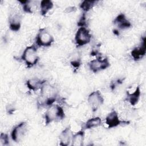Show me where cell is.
<instances>
[{
	"mask_svg": "<svg viewBox=\"0 0 146 146\" xmlns=\"http://www.w3.org/2000/svg\"><path fill=\"white\" fill-rule=\"evenodd\" d=\"M58 96V91L55 87L47 81L40 89L38 104L40 107H49L54 104Z\"/></svg>",
	"mask_w": 146,
	"mask_h": 146,
	"instance_id": "obj_1",
	"label": "cell"
},
{
	"mask_svg": "<svg viewBox=\"0 0 146 146\" xmlns=\"http://www.w3.org/2000/svg\"><path fill=\"white\" fill-rule=\"evenodd\" d=\"M65 117L63 108L58 104H52L48 107L44 115L45 125H48L54 121H60Z\"/></svg>",
	"mask_w": 146,
	"mask_h": 146,
	"instance_id": "obj_2",
	"label": "cell"
},
{
	"mask_svg": "<svg viewBox=\"0 0 146 146\" xmlns=\"http://www.w3.org/2000/svg\"><path fill=\"white\" fill-rule=\"evenodd\" d=\"M21 59L28 68L35 66L39 60L36 45L33 44L26 47L22 54Z\"/></svg>",
	"mask_w": 146,
	"mask_h": 146,
	"instance_id": "obj_3",
	"label": "cell"
},
{
	"mask_svg": "<svg viewBox=\"0 0 146 146\" xmlns=\"http://www.w3.org/2000/svg\"><path fill=\"white\" fill-rule=\"evenodd\" d=\"M35 42L38 47H48L54 43V38L46 28H41L36 35Z\"/></svg>",
	"mask_w": 146,
	"mask_h": 146,
	"instance_id": "obj_4",
	"label": "cell"
},
{
	"mask_svg": "<svg viewBox=\"0 0 146 146\" xmlns=\"http://www.w3.org/2000/svg\"><path fill=\"white\" fill-rule=\"evenodd\" d=\"M75 43L79 47L88 44L91 40V34L86 26L79 27L75 35Z\"/></svg>",
	"mask_w": 146,
	"mask_h": 146,
	"instance_id": "obj_5",
	"label": "cell"
},
{
	"mask_svg": "<svg viewBox=\"0 0 146 146\" xmlns=\"http://www.w3.org/2000/svg\"><path fill=\"white\" fill-rule=\"evenodd\" d=\"M90 70L94 73L104 70L110 66V62L107 58L96 56L95 59L90 60L88 63Z\"/></svg>",
	"mask_w": 146,
	"mask_h": 146,
	"instance_id": "obj_6",
	"label": "cell"
},
{
	"mask_svg": "<svg viewBox=\"0 0 146 146\" xmlns=\"http://www.w3.org/2000/svg\"><path fill=\"white\" fill-rule=\"evenodd\" d=\"M27 131V125L25 121H22L15 125L12 129L10 136L12 140L15 143L21 142L25 136Z\"/></svg>",
	"mask_w": 146,
	"mask_h": 146,
	"instance_id": "obj_7",
	"label": "cell"
},
{
	"mask_svg": "<svg viewBox=\"0 0 146 146\" xmlns=\"http://www.w3.org/2000/svg\"><path fill=\"white\" fill-rule=\"evenodd\" d=\"M104 101V98L99 90L92 92L87 98L88 103L93 112H96L103 104Z\"/></svg>",
	"mask_w": 146,
	"mask_h": 146,
	"instance_id": "obj_8",
	"label": "cell"
},
{
	"mask_svg": "<svg viewBox=\"0 0 146 146\" xmlns=\"http://www.w3.org/2000/svg\"><path fill=\"white\" fill-rule=\"evenodd\" d=\"M22 17L18 13L14 12L11 14L9 17V26L13 31H18L21 27Z\"/></svg>",
	"mask_w": 146,
	"mask_h": 146,
	"instance_id": "obj_9",
	"label": "cell"
},
{
	"mask_svg": "<svg viewBox=\"0 0 146 146\" xmlns=\"http://www.w3.org/2000/svg\"><path fill=\"white\" fill-rule=\"evenodd\" d=\"M146 54V44L145 37L144 36L141 39V44L139 46L135 47L131 52V55L132 59L135 61H138L145 55Z\"/></svg>",
	"mask_w": 146,
	"mask_h": 146,
	"instance_id": "obj_10",
	"label": "cell"
},
{
	"mask_svg": "<svg viewBox=\"0 0 146 146\" xmlns=\"http://www.w3.org/2000/svg\"><path fill=\"white\" fill-rule=\"evenodd\" d=\"M73 134L70 125L66 127L59 134V144L62 146H68L71 145Z\"/></svg>",
	"mask_w": 146,
	"mask_h": 146,
	"instance_id": "obj_11",
	"label": "cell"
},
{
	"mask_svg": "<svg viewBox=\"0 0 146 146\" xmlns=\"http://www.w3.org/2000/svg\"><path fill=\"white\" fill-rule=\"evenodd\" d=\"M105 123L109 128L117 127L122 123L117 112L115 110L111 111L108 113L105 119Z\"/></svg>",
	"mask_w": 146,
	"mask_h": 146,
	"instance_id": "obj_12",
	"label": "cell"
},
{
	"mask_svg": "<svg viewBox=\"0 0 146 146\" xmlns=\"http://www.w3.org/2000/svg\"><path fill=\"white\" fill-rule=\"evenodd\" d=\"M113 23L121 30L128 29L132 26L131 22L123 13H120L115 17L113 20Z\"/></svg>",
	"mask_w": 146,
	"mask_h": 146,
	"instance_id": "obj_13",
	"label": "cell"
},
{
	"mask_svg": "<svg viewBox=\"0 0 146 146\" xmlns=\"http://www.w3.org/2000/svg\"><path fill=\"white\" fill-rule=\"evenodd\" d=\"M46 82V80H42L38 78H32L26 81V85L30 91H35L40 90Z\"/></svg>",
	"mask_w": 146,
	"mask_h": 146,
	"instance_id": "obj_14",
	"label": "cell"
},
{
	"mask_svg": "<svg viewBox=\"0 0 146 146\" xmlns=\"http://www.w3.org/2000/svg\"><path fill=\"white\" fill-rule=\"evenodd\" d=\"M85 137V130L82 128L80 130L73 134L71 145L82 146L84 144Z\"/></svg>",
	"mask_w": 146,
	"mask_h": 146,
	"instance_id": "obj_15",
	"label": "cell"
},
{
	"mask_svg": "<svg viewBox=\"0 0 146 146\" xmlns=\"http://www.w3.org/2000/svg\"><path fill=\"white\" fill-rule=\"evenodd\" d=\"M127 100L129 104L133 106L136 105L139 101L141 95V90L140 86H137L134 91L131 93L127 92Z\"/></svg>",
	"mask_w": 146,
	"mask_h": 146,
	"instance_id": "obj_16",
	"label": "cell"
},
{
	"mask_svg": "<svg viewBox=\"0 0 146 146\" xmlns=\"http://www.w3.org/2000/svg\"><path fill=\"white\" fill-rule=\"evenodd\" d=\"M102 124V119L99 116L93 117L88 119L83 124L82 128L84 130L96 128Z\"/></svg>",
	"mask_w": 146,
	"mask_h": 146,
	"instance_id": "obj_17",
	"label": "cell"
},
{
	"mask_svg": "<svg viewBox=\"0 0 146 146\" xmlns=\"http://www.w3.org/2000/svg\"><path fill=\"white\" fill-rule=\"evenodd\" d=\"M54 7V3L52 1L50 0H42L40 2L39 7L40 14L43 16H45L50 10H51Z\"/></svg>",
	"mask_w": 146,
	"mask_h": 146,
	"instance_id": "obj_18",
	"label": "cell"
},
{
	"mask_svg": "<svg viewBox=\"0 0 146 146\" xmlns=\"http://www.w3.org/2000/svg\"><path fill=\"white\" fill-rule=\"evenodd\" d=\"M19 3H21L22 7V9L25 13L32 14L34 11V2L33 1H19Z\"/></svg>",
	"mask_w": 146,
	"mask_h": 146,
	"instance_id": "obj_19",
	"label": "cell"
},
{
	"mask_svg": "<svg viewBox=\"0 0 146 146\" xmlns=\"http://www.w3.org/2000/svg\"><path fill=\"white\" fill-rule=\"evenodd\" d=\"M98 2L96 1H83L80 4V8L83 11V13H86L90 11Z\"/></svg>",
	"mask_w": 146,
	"mask_h": 146,
	"instance_id": "obj_20",
	"label": "cell"
},
{
	"mask_svg": "<svg viewBox=\"0 0 146 146\" xmlns=\"http://www.w3.org/2000/svg\"><path fill=\"white\" fill-rule=\"evenodd\" d=\"M70 64L75 70L79 69L82 64L80 56L78 54H76V55L73 56L70 60Z\"/></svg>",
	"mask_w": 146,
	"mask_h": 146,
	"instance_id": "obj_21",
	"label": "cell"
},
{
	"mask_svg": "<svg viewBox=\"0 0 146 146\" xmlns=\"http://www.w3.org/2000/svg\"><path fill=\"white\" fill-rule=\"evenodd\" d=\"M123 81H124V79L121 78H119L116 80L112 81L110 84V87L111 91H114L118 86L120 85L123 83Z\"/></svg>",
	"mask_w": 146,
	"mask_h": 146,
	"instance_id": "obj_22",
	"label": "cell"
},
{
	"mask_svg": "<svg viewBox=\"0 0 146 146\" xmlns=\"http://www.w3.org/2000/svg\"><path fill=\"white\" fill-rule=\"evenodd\" d=\"M0 142L2 145H7L9 143V137L8 135L2 132L0 135Z\"/></svg>",
	"mask_w": 146,
	"mask_h": 146,
	"instance_id": "obj_23",
	"label": "cell"
},
{
	"mask_svg": "<svg viewBox=\"0 0 146 146\" xmlns=\"http://www.w3.org/2000/svg\"><path fill=\"white\" fill-rule=\"evenodd\" d=\"M15 111V108L12 105H9L6 108V111L8 114L12 115Z\"/></svg>",
	"mask_w": 146,
	"mask_h": 146,
	"instance_id": "obj_24",
	"label": "cell"
},
{
	"mask_svg": "<svg viewBox=\"0 0 146 146\" xmlns=\"http://www.w3.org/2000/svg\"><path fill=\"white\" fill-rule=\"evenodd\" d=\"M76 10V8L75 6H69L68 7L66 8L65 10V12L67 13H70L75 11Z\"/></svg>",
	"mask_w": 146,
	"mask_h": 146,
	"instance_id": "obj_25",
	"label": "cell"
},
{
	"mask_svg": "<svg viewBox=\"0 0 146 146\" xmlns=\"http://www.w3.org/2000/svg\"><path fill=\"white\" fill-rule=\"evenodd\" d=\"M113 34H115L116 35H119V31L117 29H114L113 30Z\"/></svg>",
	"mask_w": 146,
	"mask_h": 146,
	"instance_id": "obj_26",
	"label": "cell"
}]
</instances>
